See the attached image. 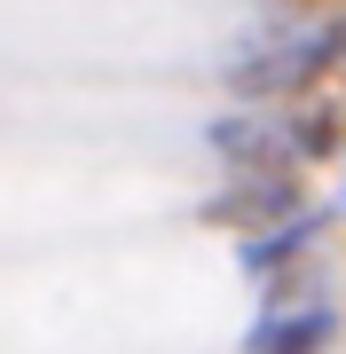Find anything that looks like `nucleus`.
<instances>
[{"mask_svg":"<svg viewBox=\"0 0 346 354\" xmlns=\"http://www.w3.org/2000/svg\"><path fill=\"white\" fill-rule=\"evenodd\" d=\"M315 213H299V221H283V228H260V244H244V268H283L291 252H307V236H315Z\"/></svg>","mask_w":346,"mask_h":354,"instance_id":"nucleus-2","label":"nucleus"},{"mask_svg":"<svg viewBox=\"0 0 346 354\" xmlns=\"http://www.w3.org/2000/svg\"><path fill=\"white\" fill-rule=\"evenodd\" d=\"M323 339H331V307H307V315H291V323H260L252 354H315Z\"/></svg>","mask_w":346,"mask_h":354,"instance_id":"nucleus-1","label":"nucleus"}]
</instances>
